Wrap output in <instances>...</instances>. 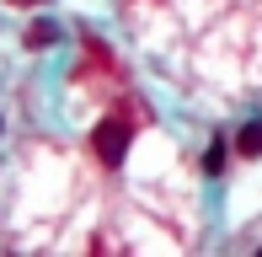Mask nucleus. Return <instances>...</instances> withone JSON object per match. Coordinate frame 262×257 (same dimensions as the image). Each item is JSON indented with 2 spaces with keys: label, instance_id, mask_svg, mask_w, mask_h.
I'll return each mask as SVG.
<instances>
[{
  "label": "nucleus",
  "instance_id": "4",
  "mask_svg": "<svg viewBox=\"0 0 262 257\" xmlns=\"http://www.w3.org/2000/svg\"><path fill=\"white\" fill-rule=\"evenodd\" d=\"M204 172H209V177H220V172H225V139H209V150H204Z\"/></svg>",
  "mask_w": 262,
  "mask_h": 257
},
{
  "label": "nucleus",
  "instance_id": "2",
  "mask_svg": "<svg viewBox=\"0 0 262 257\" xmlns=\"http://www.w3.org/2000/svg\"><path fill=\"white\" fill-rule=\"evenodd\" d=\"M235 150H241V156H262V118L246 123L241 134H235Z\"/></svg>",
  "mask_w": 262,
  "mask_h": 257
},
{
  "label": "nucleus",
  "instance_id": "3",
  "mask_svg": "<svg viewBox=\"0 0 262 257\" xmlns=\"http://www.w3.org/2000/svg\"><path fill=\"white\" fill-rule=\"evenodd\" d=\"M27 43H32V49H49V43H59V27H54V22H32Z\"/></svg>",
  "mask_w": 262,
  "mask_h": 257
},
{
  "label": "nucleus",
  "instance_id": "5",
  "mask_svg": "<svg viewBox=\"0 0 262 257\" xmlns=\"http://www.w3.org/2000/svg\"><path fill=\"white\" fill-rule=\"evenodd\" d=\"M0 134H6V123H0Z\"/></svg>",
  "mask_w": 262,
  "mask_h": 257
},
{
  "label": "nucleus",
  "instance_id": "1",
  "mask_svg": "<svg viewBox=\"0 0 262 257\" xmlns=\"http://www.w3.org/2000/svg\"><path fill=\"white\" fill-rule=\"evenodd\" d=\"M128 139H134V128H128L123 113H107V118L91 128V150H97V161H102V166H123Z\"/></svg>",
  "mask_w": 262,
  "mask_h": 257
}]
</instances>
